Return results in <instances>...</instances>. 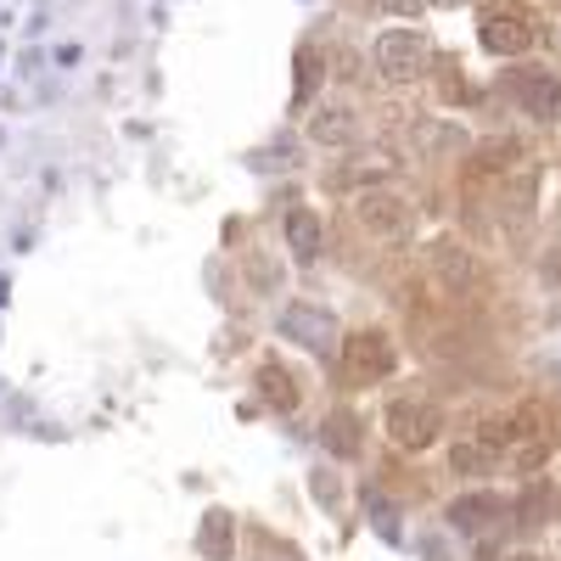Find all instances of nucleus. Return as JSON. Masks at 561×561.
Here are the masks:
<instances>
[{
	"mask_svg": "<svg viewBox=\"0 0 561 561\" xmlns=\"http://www.w3.org/2000/svg\"><path fill=\"white\" fill-rule=\"evenodd\" d=\"M561 444V410L545 404V399H528L511 410V455L505 466H517V472H539V466L550 460V449Z\"/></svg>",
	"mask_w": 561,
	"mask_h": 561,
	"instance_id": "1",
	"label": "nucleus"
},
{
	"mask_svg": "<svg viewBox=\"0 0 561 561\" xmlns=\"http://www.w3.org/2000/svg\"><path fill=\"white\" fill-rule=\"evenodd\" d=\"M370 57H377V73L388 84H415L421 73L433 68V45H427V34H415V28H382L377 45H370Z\"/></svg>",
	"mask_w": 561,
	"mask_h": 561,
	"instance_id": "2",
	"label": "nucleus"
},
{
	"mask_svg": "<svg viewBox=\"0 0 561 561\" xmlns=\"http://www.w3.org/2000/svg\"><path fill=\"white\" fill-rule=\"evenodd\" d=\"M354 219H359V230H365V237L393 242V248L415 237V208H410L399 192H388V185H370V192H359V203H354Z\"/></svg>",
	"mask_w": 561,
	"mask_h": 561,
	"instance_id": "3",
	"label": "nucleus"
},
{
	"mask_svg": "<svg viewBox=\"0 0 561 561\" xmlns=\"http://www.w3.org/2000/svg\"><path fill=\"white\" fill-rule=\"evenodd\" d=\"M382 427H388L393 449H410V455H415V449H433V444H438V433H444V415H438V404H433V399L404 393V399H393V404H388Z\"/></svg>",
	"mask_w": 561,
	"mask_h": 561,
	"instance_id": "4",
	"label": "nucleus"
},
{
	"mask_svg": "<svg viewBox=\"0 0 561 561\" xmlns=\"http://www.w3.org/2000/svg\"><path fill=\"white\" fill-rule=\"evenodd\" d=\"M393 365H399V348L382 325H359V332L343 337V370L354 382H382Z\"/></svg>",
	"mask_w": 561,
	"mask_h": 561,
	"instance_id": "5",
	"label": "nucleus"
},
{
	"mask_svg": "<svg viewBox=\"0 0 561 561\" xmlns=\"http://www.w3.org/2000/svg\"><path fill=\"white\" fill-rule=\"evenodd\" d=\"M478 39H483V51H494V57H523L534 45V23H528V12L494 0V7H483V18H478Z\"/></svg>",
	"mask_w": 561,
	"mask_h": 561,
	"instance_id": "6",
	"label": "nucleus"
},
{
	"mask_svg": "<svg viewBox=\"0 0 561 561\" xmlns=\"http://www.w3.org/2000/svg\"><path fill=\"white\" fill-rule=\"evenodd\" d=\"M427 270L444 280L449 293H472L478 280H483V264H478V253L466 248V242H455V237H438V242H427Z\"/></svg>",
	"mask_w": 561,
	"mask_h": 561,
	"instance_id": "7",
	"label": "nucleus"
},
{
	"mask_svg": "<svg viewBox=\"0 0 561 561\" xmlns=\"http://www.w3.org/2000/svg\"><path fill=\"white\" fill-rule=\"evenodd\" d=\"M449 523H455L460 534H472L478 545H500V528L511 523V511H505V500H494V494H460V500L449 505Z\"/></svg>",
	"mask_w": 561,
	"mask_h": 561,
	"instance_id": "8",
	"label": "nucleus"
},
{
	"mask_svg": "<svg viewBox=\"0 0 561 561\" xmlns=\"http://www.w3.org/2000/svg\"><path fill=\"white\" fill-rule=\"evenodd\" d=\"M280 337L304 343L309 354H325L337 343V320L325 314L320 304H287V309H280Z\"/></svg>",
	"mask_w": 561,
	"mask_h": 561,
	"instance_id": "9",
	"label": "nucleus"
},
{
	"mask_svg": "<svg viewBox=\"0 0 561 561\" xmlns=\"http://www.w3.org/2000/svg\"><path fill=\"white\" fill-rule=\"evenodd\" d=\"M505 90L517 96V107H528L534 118H561V79H550L545 68H511Z\"/></svg>",
	"mask_w": 561,
	"mask_h": 561,
	"instance_id": "10",
	"label": "nucleus"
},
{
	"mask_svg": "<svg viewBox=\"0 0 561 561\" xmlns=\"http://www.w3.org/2000/svg\"><path fill=\"white\" fill-rule=\"evenodd\" d=\"M309 140L314 147H354V135H359V113H354V102H320L314 113H309Z\"/></svg>",
	"mask_w": 561,
	"mask_h": 561,
	"instance_id": "11",
	"label": "nucleus"
},
{
	"mask_svg": "<svg viewBox=\"0 0 561 561\" xmlns=\"http://www.w3.org/2000/svg\"><path fill=\"white\" fill-rule=\"evenodd\" d=\"M197 556L203 561H230L237 556V517H230V511H208V517L197 523Z\"/></svg>",
	"mask_w": 561,
	"mask_h": 561,
	"instance_id": "12",
	"label": "nucleus"
},
{
	"mask_svg": "<svg viewBox=\"0 0 561 561\" xmlns=\"http://www.w3.org/2000/svg\"><path fill=\"white\" fill-rule=\"evenodd\" d=\"M259 399L270 410H298V382L280 359H259Z\"/></svg>",
	"mask_w": 561,
	"mask_h": 561,
	"instance_id": "13",
	"label": "nucleus"
},
{
	"mask_svg": "<svg viewBox=\"0 0 561 561\" xmlns=\"http://www.w3.org/2000/svg\"><path fill=\"white\" fill-rule=\"evenodd\" d=\"M320 444L332 449L337 460L359 455V415L354 410H332V415H325V427H320Z\"/></svg>",
	"mask_w": 561,
	"mask_h": 561,
	"instance_id": "14",
	"label": "nucleus"
},
{
	"mask_svg": "<svg viewBox=\"0 0 561 561\" xmlns=\"http://www.w3.org/2000/svg\"><path fill=\"white\" fill-rule=\"evenodd\" d=\"M287 242H293V253L309 264V259L320 253V214H309V208H293V214H287Z\"/></svg>",
	"mask_w": 561,
	"mask_h": 561,
	"instance_id": "15",
	"label": "nucleus"
},
{
	"mask_svg": "<svg viewBox=\"0 0 561 561\" xmlns=\"http://www.w3.org/2000/svg\"><path fill=\"white\" fill-rule=\"evenodd\" d=\"M494 466H500V460H494L478 438H460V444L449 449V472H460V478H489Z\"/></svg>",
	"mask_w": 561,
	"mask_h": 561,
	"instance_id": "16",
	"label": "nucleus"
},
{
	"mask_svg": "<svg viewBox=\"0 0 561 561\" xmlns=\"http://www.w3.org/2000/svg\"><path fill=\"white\" fill-rule=\"evenodd\" d=\"M556 489L550 483H534V489H523V500H517V523L523 528H539V523H550L556 517Z\"/></svg>",
	"mask_w": 561,
	"mask_h": 561,
	"instance_id": "17",
	"label": "nucleus"
},
{
	"mask_svg": "<svg viewBox=\"0 0 561 561\" xmlns=\"http://www.w3.org/2000/svg\"><path fill=\"white\" fill-rule=\"evenodd\" d=\"M314 90H320V57L314 51H298V107L314 102Z\"/></svg>",
	"mask_w": 561,
	"mask_h": 561,
	"instance_id": "18",
	"label": "nucleus"
},
{
	"mask_svg": "<svg viewBox=\"0 0 561 561\" xmlns=\"http://www.w3.org/2000/svg\"><path fill=\"white\" fill-rule=\"evenodd\" d=\"M370 523H377V534H382V539H399V511H388V500H382V494H370Z\"/></svg>",
	"mask_w": 561,
	"mask_h": 561,
	"instance_id": "19",
	"label": "nucleus"
},
{
	"mask_svg": "<svg viewBox=\"0 0 561 561\" xmlns=\"http://www.w3.org/2000/svg\"><path fill=\"white\" fill-rule=\"evenodd\" d=\"M248 280H253V293H275V280H280V270H275L270 259H253V264H248Z\"/></svg>",
	"mask_w": 561,
	"mask_h": 561,
	"instance_id": "20",
	"label": "nucleus"
},
{
	"mask_svg": "<svg viewBox=\"0 0 561 561\" xmlns=\"http://www.w3.org/2000/svg\"><path fill=\"white\" fill-rule=\"evenodd\" d=\"M309 483H314V494H320L325 505H337V494H343V489H337V478H332V472H314Z\"/></svg>",
	"mask_w": 561,
	"mask_h": 561,
	"instance_id": "21",
	"label": "nucleus"
},
{
	"mask_svg": "<svg viewBox=\"0 0 561 561\" xmlns=\"http://www.w3.org/2000/svg\"><path fill=\"white\" fill-rule=\"evenodd\" d=\"M388 7H393V12H404V18H415L421 7H427V0H388Z\"/></svg>",
	"mask_w": 561,
	"mask_h": 561,
	"instance_id": "22",
	"label": "nucleus"
},
{
	"mask_svg": "<svg viewBox=\"0 0 561 561\" xmlns=\"http://www.w3.org/2000/svg\"><path fill=\"white\" fill-rule=\"evenodd\" d=\"M511 561H539V556H534V550H517V556H511Z\"/></svg>",
	"mask_w": 561,
	"mask_h": 561,
	"instance_id": "23",
	"label": "nucleus"
},
{
	"mask_svg": "<svg viewBox=\"0 0 561 561\" xmlns=\"http://www.w3.org/2000/svg\"><path fill=\"white\" fill-rule=\"evenodd\" d=\"M550 325H561V304H556V309H550Z\"/></svg>",
	"mask_w": 561,
	"mask_h": 561,
	"instance_id": "24",
	"label": "nucleus"
}]
</instances>
